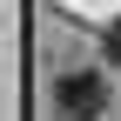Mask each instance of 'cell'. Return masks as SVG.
Wrapping results in <instances>:
<instances>
[{
  "mask_svg": "<svg viewBox=\"0 0 121 121\" xmlns=\"http://www.w3.org/2000/svg\"><path fill=\"white\" fill-rule=\"evenodd\" d=\"M54 108H60V121H94L108 108V81L101 74H60L54 81Z\"/></svg>",
  "mask_w": 121,
  "mask_h": 121,
  "instance_id": "1",
  "label": "cell"
},
{
  "mask_svg": "<svg viewBox=\"0 0 121 121\" xmlns=\"http://www.w3.org/2000/svg\"><path fill=\"white\" fill-rule=\"evenodd\" d=\"M108 54H114V60H121V27H114V34H108Z\"/></svg>",
  "mask_w": 121,
  "mask_h": 121,
  "instance_id": "2",
  "label": "cell"
}]
</instances>
